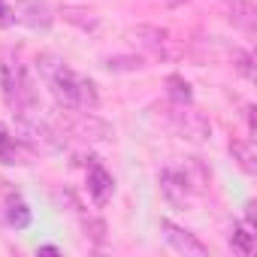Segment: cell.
Instances as JSON below:
<instances>
[{
    "mask_svg": "<svg viewBox=\"0 0 257 257\" xmlns=\"http://www.w3.org/2000/svg\"><path fill=\"white\" fill-rule=\"evenodd\" d=\"M37 70L49 82V91L64 112H97V106H100L97 85L91 79L73 73L58 55H40Z\"/></svg>",
    "mask_w": 257,
    "mask_h": 257,
    "instance_id": "obj_1",
    "label": "cell"
},
{
    "mask_svg": "<svg viewBox=\"0 0 257 257\" xmlns=\"http://www.w3.org/2000/svg\"><path fill=\"white\" fill-rule=\"evenodd\" d=\"M0 85H4V100L13 109L16 118L34 115L37 112V91H34V79L28 73V67L22 64L19 55L4 52L0 61Z\"/></svg>",
    "mask_w": 257,
    "mask_h": 257,
    "instance_id": "obj_2",
    "label": "cell"
},
{
    "mask_svg": "<svg viewBox=\"0 0 257 257\" xmlns=\"http://www.w3.org/2000/svg\"><path fill=\"white\" fill-rule=\"evenodd\" d=\"M158 182H161V191H164V197H167L170 203L185 206L194 194H200V191L206 188L209 173H206V167L194 158V161H191V170H164Z\"/></svg>",
    "mask_w": 257,
    "mask_h": 257,
    "instance_id": "obj_3",
    "label": "cell"
},
{
    "mask_svg": "<svg viewBox=\"0 0 257 257\" xmlns=\"http://www.w3.org/2000/svg\"><path fill=\"white\" fill-rule=\"evenodd\" d=\"M164 121L167 127L179 137V140H188V143H206L212 137V124L191 109V103H173V106H164Z\"/></svg>",
    "mask_w": 257,
    "mask_h": 257,
    "instance_id": "obj_4",
    "label": "cell"
},
{
    "mask_svg": "<svg viewBox=\"0 0 257 257\" xmlns=\"http://www.w3.org/2000/svg\"><path fill=\"white\" fill-rule=\"evenodd\" d=\"M127 37L134 40L137 49H143L149 58L155 61H176L182 55V46L179 40L167 31V28H158V25H137L127 31Z\"/></svg>",
    "mask_w": 257,
    "mask_h": 257,
    "instance_id": "obj_5",
    "label": "cell"
},
{
    "mask_svg": "<svg viewBox=\"0 0 257 257\" xmlns=\"http://www.w3.org/2000/svg\"><path fill=\"white\" fill-rule=\"evenodd\" d=\"M161 230H164V239H167V245H170L173 251H179V254H185V257H206V254H209V245L200 242V239H197L191 230H185L182 224L164 218V221H161Z\"/></svg>",
    "mask_w": 257,
    "mask_h": 257,
    "instance_id": "obj_6",
    "label": "cell"
},
{
    "mask_svg": "<svg viewBox=\"0 0 257 257\" xmlns=\"http://www.w3.org/2000/svg\"><path fill=\"white\" fill-rule=\"evenodd\" d=\"M67 131L73 137H79V140H88V143H106V140H112V127L103 118H97L94 112H76L67 121Z\"/></svg>",
    "mask_w": 257,
    "mask_h": 257,
    "instance_id": "obj_7",
    "label": "cell"
},
{
    "mask_svg": "<svg viewBox=\"0 0 257 257\" xmlns=\"http://www.w3.org/2000/svg\"><path fill=\"white\" fill-rule=\"evenodd\" d=\"M112 191H115V179H112V173H109L103 164L91 161V167H88V194H91L94 206H106L109 197H112Z\"/></svg>",
    "mask_w": 257,
    "mask_h": 257,
    "instance_id": "obj_8",
    "label": "cell"
},
{
    "mask_svg": "<svg viewBox=\"0 0 257 257\" xmlns=\"http://www.w3.org/2000/svg\"><path fill=\"white\" fill-rule=\"evenodd\" d=\"M31 206L25 203V197L22 194H13L10 200H7V206H4V215H0V224H7V227H13V230H28L31 227Z\"/></svg>",
    "mask_w": 257,
    "mask_h": 257,
    "instance_id": "obj_9",
    "label": "cell"
},
{
    "mask_svg": "<svg viewBox=\"0 0 257 257\" xmlns=\"http://www.w3.org/2000/svg\"><path fill=\"white\" fill-rule=\"evenodd\" d=\"M230 155H233V161L242 167V173H248V176L257 173V149H254L251 140H233V143H230Z\"/></svg>",
    "mask_w": 257,
    "mask_h": 257,
    "instance_id": "obj_10",
    "label": "cell"
},
{
    "mask_svg": "<svg viewBox=\"0 0 257 257\" xmlns=\"http://www.w3.org/2000/svg\"><path fill=\"white\" fill-rule=\"evenodd\" d=\"M0 164L4 167H16V164H28V158H25V152L19 149V143H16V137L7 131L4 124H0Z\"/></svg>",
    "mask_w": 257,
    "mask_h": 257,
    "instance_id": "obj_11",
    "label": "cell"
},
{
    "mask_svg": "<svg viewBox=\"0 0 257 257\" xmlns=\"http://www.w3.org/2000/svg\"><path fill=\"white\" fill-rule=\"evenodd\" d=\"M230 22L239 25L242 31L254 34V22H257V16H254L251 0H230Z\"/></svg>",
    "mask_w": 257,
    "mask_h": 257,
    "instance_id": "obj_12",
    "label": "cell"
},
{
    "mask_svg": "<svg viewBox=\"0 0 257 257\" xmlns=\"http://www.w3.org/2000/svg\"><path fill=\"white\" fill-rule=\"evenodd\" d=\"M230 248L239 254H254V227L248 224H233L230 227Z\"/></svg>",
    "mask_w": 257,
    "mask_h": 257,
    "instance_id": "obj_13",
    "label": "cell"
},
{
    "mask_svg": "<svg viewBox=\"0 0 257 257\" xmlns=\"http://www.w3.org/2000/svg\"><path fill=\"white\" fill-rule=\"evenodd\" d=\"M167 94H170L173 103H194V91H191V85L179 73L167 76Z\"/></svg>",
    "mask_w": 257,
    "mask_h": 257,
    "instance_id": "obj_14",
    "label": "cell"
},
{
    "mask_svg": "<svg viewBox=\"0 0 257 257\" xmlns=\"http://www.w3.org/2000/svg\"><path fill=\"white\" fill-rule=\"evenodd\" d=\"M61 16H64L67 22L79 25L82 31H97V16H94L91 10H82V7H64Z\"/></svg>",
    "mask_w": 257,
    "mask_h": 257,
    "instance_id": "obj_15",
    "label": "cell"
},
{
    "mask_svg": "<svg viewBox=\"0 0 257 257\" xmlns=\"http://www.w3.org/2000/svg\"><path fill=\"white\" fill-rule=\"evenodd\" d=\"M230 61H233V67H236L239 76H245L248 82H254V58H251V52L233 46V49H230Z\"/></svg>",
    "mask_w": 257,
    "mask_h": 257,
    "instance_id": "obj_16",
    "label": "cell"
},
{
    "mask_svg": "<svg viewBox=\"0 0 257 257\" xmlns=\"http://www.w3.org/2000/svg\"><path fill=\"white\" fill-rule=\"evenodd\" d=\"M106 67L109 70H143L146 64H143V58H134L131 55V58H109Z\"/></svg>",
    "mask_w": 257,
    "mask_h": 257,
    "instance_id": "obj_17",
    "label": "cell"
},
{
    "mask_svg": "<svg viewBox=\"0 0 257 257\" xmlns=\"http://www.w3.org/2000/svg\"><path fill=\"white\" fill-rule=\"evenodd\" d=\"M13 194H19V191H16V185H10V182L0 179V215H4V206H7V200H10Z\"/></svg>",
    "mask_w": 257,
    "mask_h": 257,
    "instance_id": "obj_18",
    "label": "cell"
},
{
    "mask_svg": "<svg viewBox=\"0 0 257 257\" xmlns=\"http://www.w3.org/2000/svg\"><path fill=\"white\" fill-rule=\"evenodd\" d=\"M13 22V16H10V7L4 4V0H0V25H10Z\"/></svg>",
    "mask_w": 257,
    "mask_h": 257,
    "instance_id": "obj_19",
    "label": "cell"
},
{
    "mask_svg": "<svg viewBox=\"0 0 257 257\" xmlns=\"http://www.w3.org/2000/svg\"><path fill=\"white\" fill-rule=\"evenodd\" d=\"M40 254H61V248H55V245H43Z\"/></svg>",
    "mask_w": 257,
    "mask_h": 257,
    "instance_id": "obj_20",
    "label": "cell"
},
{
    "mask_svg": "<svg viewBox=\"0 0 257 257\" xmlns=\"http://www.w3.org/2000/svg\"><path fill=\"white\" fill-rule=\"evenodd\" d=\"M167 4H182V0H167Z\"/></svg>",
    "mask_w": 257,
    "mask_h": 257,
    "instance_id": "obj_21",
    "label": "cell"
}]
</instances>
